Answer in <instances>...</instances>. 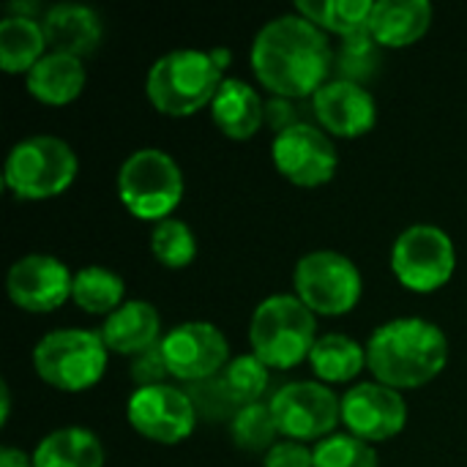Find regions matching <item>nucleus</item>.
<instances>
[{
  "instance_id": "obj_1",
  "label": "nucleus",
  "mask_w": 467,
  "mask_h": 467,
  "mask_svg": "<svg viewBox=\"0 0 467 467\" xmlns=\"http://www.w3.org/2000/svg\"><path fill=\"white\" fill-rule=\"evenodd\" d=\"M252 68L274 96L306 99L328 82L334 52L323 27L301 14H282L257 30Z\"/></svg>"
},
{
  "instance_id": "obj_2",
  "label": "nucleus",
  "mask_w": 467,
  "mask_h": 467,
  "mask_svg": "<svg viewBox=\"0 0 467 467\" xmlns=\"http://www.w3.org/2000/svg\"><path fill=\"white\" fill-rule=\"evenodd\" d=\"M449 339L424 317H394L375 328L367 342V367L391 389H416L443 372Z\"/></svg>"
},
{
  "instance_id": "obj_3",
  "label": "nucleus",
  "mask_w": 467,
  "mask_h": 467,
  "mask_svg": "<svg viewBox=\"0 0 467 467\" xmlns=\"http://www.w3.org/2000/svg\"><path fill=\"white\" fill-rule=\"evenodd\" d=\"M249 342L268 369H290L309 358L317 342V315L298 296H268L252 315Z\"/></svg>"
},
{
  "instance_id": "obj_4",
  "label": "nucleus",
  "mask_w": 467,
  "mask_h": 467,
  "mask_svg": "<svg viewBox=\"0 0 467 467\" xmlns=\"http://www.w3.org/2000/svg\"><path fill=\"white\" fill-rule=\"evenodd\" d=\"M224 82L222 68L216 66L211 49H172L164 52L145 77V93L150 104L164 115H192L211 107L219 85Z\"/></svg>"
},
{
  "instance_id": "obj_5",
  "label": "nucleus",
  "mask_w": 467,
  "mask_h": 467,
  "mask_svg": "<svg viewBox=\"0 0 467 467\" xmlns=\"http://www.w3.org/2000/svg\"><path fill=\"white\" fill-rule=\"evenodd\" d=\"M118 197L137 219L161 222L183 197V172L161 148H140L118 170Z\"/></svg>"
},
{
  "instance_id": "obj_6",
  "label": "nucleus",
  "mask_w": 467,
  "mask_h": 467,
  "mask_svg": "<svg viewBox=\"0 0 467 467\" xmlns=\"http://www.w3.org/2000/svg\"><path fill=\"white\" fill-rule=\"evenodd\" d=\"M77 170V153L63 137L33 134L8 150L5 183L25 200H47L66 192L74 183Z\"/></svg>"
},
{
  "instance_id": "obj_7",
  "label": "nucleus",
  "mask_w": 467,
  "mask_h": 467,
  "mask_svg": "<svg viewBox=\"0 0 467 467\" xmlns=\"http://www.w3.org/2000/svg\"><path fill=\"white\" fill-rule=\"evenodd\" d=\"M33 367L49 386L82 391L101 380L107 369V345L99 331L57 328L36 342Z\"/></svg>"
},
{
  "instance_id": "obj_8",
  "label": "nucleus",
  "mask_w": 467,
  "mask_h": 467,
  "mask_svg": "<svg viewBox=\"0 0 467 467\" xmlns=\"http://www.w3.org/2000/svg\"><path fill=\"white\" fill-rule=\"evenodd\" d=\"M296 296L315 312V315H345L350 312L364 290V279L358 265L334 249H315L306 252L293 271Z\"/></svg>"
},
{
  "instance_id": "obj_9",
  "label": "nucleus",
  "mask_w": 467,
  "mask_h": 467,
  "mask_svg": "<svg viewBox=\"0 0 467 467\" xmlns=\"http://www.w3.org/2000/svg\"><path fill=\"white\" fill-rule=\"evenodd\" d=\"M391 268L408 290L432 293L454 276V241L438 224H410L394 241Z\"/></svg>"
},
{
  "instance_id": "obj_10",
  "label": "nucleus",
  "mask_w": 467,
  "mask_h": 467,
  "mask_svg": "<svg viewBox=\"0 0 467 467\" xmlns=\"http://www.w3.org/2000/svg\"><path fill=\"white\" fill-rule=\"evenodd\" d=\"M279 432L287 441H323L342 421V397H337L328 383L320 380H293L285 383L268 400Z\"/></svg>"
},
{
  "instance_id": "obj_11",
  "label": "nucleus",
  "mask_w": 467,
  "mask_h": 467,
  "mask_svg": "<svg viewBox=\"0 0 467 467\" xmlns=\"http://www.w3.org/2000/svg\"><path fill=\"white\" fill-rule=\"evenodd\" d=\"M161 353L175 380L205 383L230 364L227 337L208 320H186L161 337Z\"/></svg>"
},
{
  "instance_id": "obj_12",
  "label": "nucleus",
  "mask_w": 467,
  "mask_h": 467,
  "mask_svg": "<svg viewBox=\"0 0 467 467\" xmlns=\"http://www.w3.org/2000/svg\"><path fill=\"white\" fill-rule=\"evenodd\" d=\"M126 413H129V424L142 438L167 443V446L186 441L197 424L194 400L183 389L170 386V383L137 389L129 397Z\"/></svg>"
},
{
  "instance_id": "obj_13",
  "label": "nucleus",
  "mask_w": 467,
  "mask_h": 467,
  "mask_svg": "<svg viewBox=\"0 0 467 467\" xmlns=\"http://www.w3.org/2000/svg\"><path fill=\"white\" fill-rule=\"evenodd\" d=\"M271 156L276 170L298 186L328 183L337 172L339 153L334 140L315 123H298L274 137Z\"/></svg>"
},
{
  "instance_id": "obj_14",
  "label": "nucleus",
  "mask_w": 467,
  "mask_h": 467,
  "mask_svg": "<svg viewBox=\"0 0 467 467\" xmlns=\"http://www.w3.org/2000/svg\"><path fill=\"white\" fill-rule=\"evenodd\" d=\"M342 424L350 435L380 443L400 435L408 424V402L400 389H391L380 380L356 383L342 394Z\"/></svg>"
},
{
  "instance_id": "obj_15",
  "label": "nucleus",
  "mask_w": 467,
  "mask_h": 467,
  "mask_svg": "<svg viewBox=\"0 0 467 467\" xmlns=\"http://www.w3.org/2000/svg\"><path fill=\"white\" fill-rule=\"evenodd\" d=\"M74 274L55 254L33 252L19 257L5 276L8 298L25 312H52L71 298Z\"/></svg>"
},
{
  "instance_id": "obj_16",
  "label": "nucleus",
  "mask_w": 467,
  "mask_h": 467,
  "mask_svg": "<svg viewBox=\"0 0 467 467\" xmlns=\"http://www.w3.org/2000/svg\"><path fill=\"white\" fill-rule=\"evenodd\" d=\"M312 112L320 126L337 137H361L378 120L375 96L350 79H328L312 96Z\"/></svg>"
},
{
  "instance_id": "obj_17",
  "label": "nucleus",
  "mask_w": 467,
  "mask_h": 467,
  "mask_svg": "<svg viewBox=\"0 0 467 467\" xmlns=\"http://www.w3.org/2000/svg\"><path fill=\"white\" fill-rule=\"evenodd\" d=\"M41 25L49 52H66L74 57L90 55L104 33L101 16L85 3H55L44 11Z\"/></svg>"
},
{
  "instance_id": "obj_18",
  "label": "nucleus",
  "mask_w": 467,
  "mask_h": 467,
  "mask_svg": "<svg viewBox=\"0 0 467 467\" xmlns=\"http://www.w3.org/2000/svg\"><path fill=\"white\" fill-rule=\"evenodd\" d=\"M101 339L107 350L120 356H137L161 342V317L153 304L142 298L123 301L101 326Z\"/></svg>"
},
{
  "instance_id": "obj_19",
  "label": "nucleus",
  "mask_w": 467,
  "mask_h": 467,
  "mask_svg": "<svg viewBox=\"0 0 467 467\" xmlns=\"http://www.w3.org/2000/svg\"><path fill=\"white\" fill-rule=\"evenodd\" d=\"M211 118L230 140H249L265 123V101L249 82L224 77L211 101Z\"/></svg>"
},
{
  "instance_id": "obj_20",
  "label": "nucleus",
  "mask_w": 467,
  "mask_h": 467,
  "mask_svg": "<svg viewBox=\"0 0 467 467\" xmlns=\"http://www.w3.org/2000/svg\"><path fill=\"white\" fill-rule=\"evenodd\" d=\"M430 0H378L369 33L380 47H408L430 30Z\"/></svg>"
},
{
  "instance_id": "obj_21",
  "label": "nucleus",
  "mask_w": 467,
  "mask_h": 467,
  "mask_svg": "<svg viewBox=\"0 0 467 467\" xmlns=\"http://www.w3.org/2000/svg\"><path fill=\"white\" fill-rule=\"evenodd\" d=\"M85 66L82 57L66 52H47L27 74V90L44 104H68L85 88Z\"/></svg>"
},
{
  "instance_id": "obj_22",
  "label": "nucleus",
  "mask_w": 467,
  "mask_h": 467,
  "mask_svg": "<svg viewBox=\"0 0 467 467\" xmlns=\"http://www.w3.org/2000/svg\"><path fill=\"white\" fill-rule=\"evenodd\" d=\"M33 467H104V446L85 427H60L36 446Z\"/></svg>"
},
{
  "instance_id": "obj_23",
  "label": "nucleus",
  "mask_w": 467,
  "mask_h": 467,
  "mask_svg": "<svg viewBox=\"0 0 467 467\" xmlns=\"http://www.w3.org/2000/svg\"><path fill=\"white\" fill-rule=\"evenodd\" d=\"M44 25L33 16L5 14L0 22V66L8 74H27L47 52Z\"/></svg>"
},
{
  "instance_id": "obj_24",
  "label": "nucleus",
  "mask_w": 467,
  "mask_h": 467,
  "mask_svg": "<svg viewBox=\"0 0 467 467\" xmlns=\"http://www.w3.org/2000/svg\"><path fill=\"white\" fill-rule=\"evenodd\" d=\"M309 364L320 383H348L367 367V348L348 334H323L309 353Z\"/></svg>"
},
{
  "instance_id": "obj_25",
  "label": "nucleus",
  "mask_w": 467,
  "mask_h": 467,
  "mask_svg": "<svg viewBox=\"0 0 467 467\" xmlns=\"http://www.w3.org/2000/svg\"><path fill=\"white\" fill-rule=\"evenodd\" d=\"M126 296L123 276L104 265H85L74 274L71 298L90 315H112Z\"/></svg>"
},
{
  "instance_id": "obj_26",
  "label": "nucleus",
  "mask_w": 467,
  "mask_h": 467,
  "mask_svg": "<svg viewBox=\"0 0 467 467\" xmlns=\"http://www.w3.org/2000/svg\"><path fill=\"white\" fill-rule=\"evenodd\" d=\"M216 383L224 400L235 405L238 410L244 405L263 402V394L268 389V367L254 353L238 356V358H230V364L216 375Z\"/></svg>"
},
{
  "instance_id": "obj_27",
  "label": "nucleus",
  "mask_w": 467,
  "mask_h": 467,
  "mask_svg": "<svg viewBox=\"0 0 467 467\" xmlns=\"http://www.w3.org/2000/svg\"><path fill=\"white\" fill-rule=\"evenodd\" d=\"M230 435L233 443L244 451H271L279 441V424L274 419V410L268 402L244 405L230 419Z\"/></svg>"
},
{
  "instance_id": "obj_28",
  "label": "nucleus",
  "mask_w": 467,
  "mask_h": 467,
  "mask_svg": "<svg viewBox=\"0 0 467 467\" xmlns=\"http://www.w3.org/2000/svg\"><path fill=\"white\" fill-rule=\"evenodd\" d=\"M150 252L167 268H186L197 254V235L183 219L167 216L150 230Z\"/></svg>"
},
{
  "instance_id": "obj_29",
  "label": "nucleus",
  "mask_w": 467,
  "mask_h": 467,
  "mask_svg": "<svg viewBox=\"0 0 467 467\" xmlns=\"http://www.w3.org/2000/svg\"><path fill=\"white\" fill-rule=\"evenodd\" d=\"M383 57H380V44L375 41L372 33H358V36H348L342 38L337 55H334V71L337 79H350V82H369L378 68H380Z\"/></svg>"
},
{
  "instance_id": "obj_30",
  "label": "nucleus",
  "mask_w": 467,
  "mask_h": 467,
  "mask_svg": "<svg viewBox=\"0 0 467 467\" xmlns=\"http://www.w3.org/2000/svg\"><path fill=\"white\" fill-rule=\"evenodd\" d=\"M315 467H380V462L372 443L337 432L315 446Z\"/></svg>"
},
{
  "instance_id": "obj_31",
  "label": "nucleus",
  "mask_w": 467,
  "mask_h": 467,
  "mask_svg": "<svg viewBox=\"0 0 467 467\" xmlns=\"http://www.w3.org/2000/svg\"><path fill=\"white\" fill-rule=\"evenodd\" d=\"M372 11H375L372 0H326L323 30H334L342 38L369 33Z\"/></svg>"
},
{
  "instance_id": "obj_32",
  "label": "nucleus",
  "mask_w": 467,
  "mask_h": 467,
  "mask_svg": "<svg viewBox=\"0 0 467 467\" xmlns=\"http://www.w3.org/2000/svg\"><path fill=\"white\" fill-rule=\"evenodd\" d=\"M170 378L164 353H161V342L131 356V380L137 383V389H148V386H161Z\"/></svg>"
},
{
  "instance_id": "obj_33",
  "label": "nucleus",
  "mask_w": 467,
  "mask_h": 467,
  "mask_svg": "<svg viewBox=\"0 0 467 467\" xmlns=\"http://www.w3.org/2000/svg\"><path fill=\"white\" fill-rule=\"evenodd\" d=\"M263 467H315V449L298 441H279L265 451Z\"/></svg>"
},
{
  "instance_id": "obj_34",
  "label": "nucleus",
  "mask_w": 467,
  "mask_h": 467,
  "mask_svg": "<svg viewBox=\"0 0 467 467\" xmlns=\"http://www.w3.org/2000/svg\"><path fill=\"white\" fill-rule=\"evenodd\" d=\"M298 99H285V96H271L265 101V123L279 134L290 126H298L304 123L301 115H298Z\"/></svg>"
},
{
  "instance_id": "obj_35",
  "label": "nucleus",
  "mask_w": 467,
  "mask_h": 467,
  "mask_svg": "<svg viewBox=\"0 0 467 467\" xmlns=\"http://www.w3.org/2000/svg\"><path fill=\"white\" fill-rule=\"evenodd\" d=\"M0 467H33V457H27L16 446H3L0 449Z\"/></svg>"
},
{
  "instance_id": "obj_36",
  "label": "nucleus",
  "mask_w": 467,
  "mask_h": 467,
  "mask_svg": "<svg viewBox=\"0 0 467 467\" xmlns=\"http://www.w3.org/2000/svg\"><path fill=\"white\" fill-rule=\"evenodd\" d=\"M0 400H3V410H0V424L8 421V413H11V394H8V386L3 383L0 386Z\"/></svg>"
},
{
  "instance_id": "obj_37",
  "label": "nucleus",
  "mask_w": 467,
  "mask_h": 467,
  "mask_svg": "<svg viewBox=\"0 0 467 467\" xmlns=\"http://www.w3.org/2000/svg\"><path fill=\"white\" fill-rule=\"evenodd\" d=\"M211 55H213V60H216V66L224 71L227 68V63H230V49H224V47H219V49H211Z\"/></svg>"
}]
</instances>
